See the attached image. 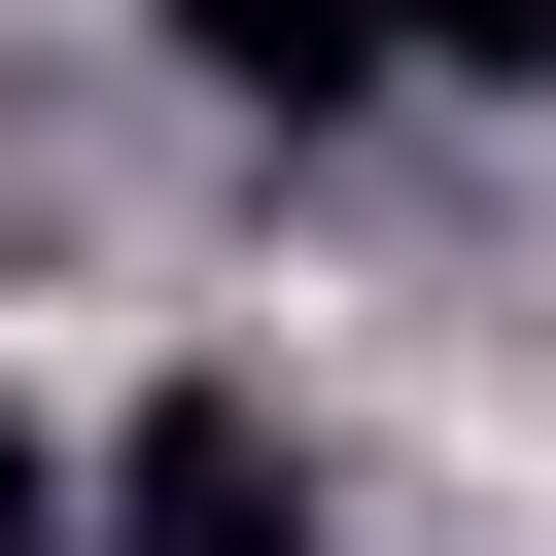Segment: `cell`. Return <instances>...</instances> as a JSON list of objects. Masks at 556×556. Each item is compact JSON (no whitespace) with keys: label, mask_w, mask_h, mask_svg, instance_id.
I'll return each instance as SVG.
<instances>
[{"label":"cell","mask_w":556,"mask_h":556,"mask_svg":"<svg viewBox=\"0 0 556 556\" xmlns=\"http://www.w3.org/2000/svg\"><path fill=\"white\" fill-rule=\"evenodd\" d=\"M174 70L313 139V104H382V70H417V0H174Z\"/></svg>","instance_id":"7a4b0ae2"},{"label":"cell","mask_w":556,"mask_h":556,"mask_svg":"<svg viewBox=\"0 0 556 556\" xmlns=\"http://www.w3.org/2000/svg\"><path fill=\"white\" fill-rule=\"evenodd\" d=\"M104 556H313L278 382H139V417H104Z\"/></svg>","instance_id":"6da1fadb"},{"label":"cell","mask_w":556,"mask_h":556,"mask_svg":"<svg viewBox=\"0 0 556 556\" xmlns=\"http://www.w3.org/2000/svg\"><path fill=\"white\" fill-rule=\"evenodd\" d=\"M417 70H486V104H556V0H417Z\"/></svg>","instance_id":"277c9868"},{"label":"cell","mask_w":556,"mask_h":556,"mask_svg":"<svg viewBox=\"0 0 556 556\" xmlns=\"http://www.w3.org/2000/svg\"><path fill=\"white\" fill-rule=\"evenodd\" d=\"M70 521H104V452H70L35 382H0V556H70Z\"/></svg>","instance_id":"3957f363"}]
</instances>
